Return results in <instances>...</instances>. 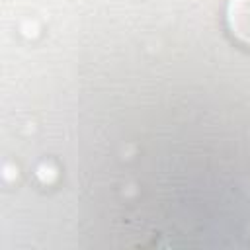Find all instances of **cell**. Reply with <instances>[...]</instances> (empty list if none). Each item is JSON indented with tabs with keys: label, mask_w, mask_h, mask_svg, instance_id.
I'll list each match as a JSON object with an SVG mask.
<instances>
[{
	"label": "cell",
	"mask_w": 250,
	"mask_h": 250,
	"mask_svg": "<svg viewBox=\"0 0 250 250\" xmlns=\"http://www.w3.org/2000/svg\"><path fill=\"white\" fill-rule=\"evenodd\" d=\"M225 23L232 41L250 49V0H227Z\"/></svg>",
	"instance_id": "1"
}]
</instances>
